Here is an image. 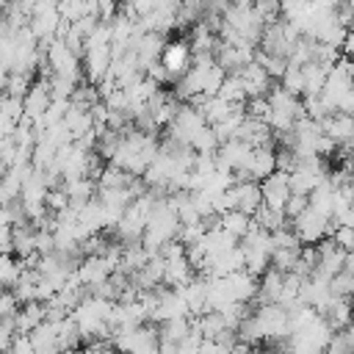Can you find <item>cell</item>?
<instances>
[{"instance_id": "obj_1", "label": "cell", "mask_w": 354, "mask_h": 354, "mask_svg": "<svg viewBox=\"0 0 354 354\" xmlns=\"http://www.w3.org/2000/svg\"><path fill=\"white\" fill-rule=\"evenodd\" d=\"M290 227L296 230V235L301 238V243H318L324 238H329L337 227L335 216H326L321 210H315L313 205L307 210H301L296 218H290Z\"/></svg>"}, {"instance_id": "obj_2", "label": "cell", "mask_w": 354, "mask_h": 354, "mask_svg": "<svg viewBox=\"0 0 354 354\" xmlns=\"http://www.w3.org/2000/svg\"><path fill=\"white\" fill-rule=\"evenodd\" d=\"M160 64L169 69V75L174 77V83L191 69L194 64V50L185 39H174V41H166L163 53H160Z\"/></svg>"}, {"instance_id": "obj_3", "label": "cell", "mask_w": 354, "mask_h": 354, "mask_svg": "<svg viewBox=\"0 0 354 354\" xmlns=\"http://www.w3.org/2000/svg\"><path fill=\"white\" fill-rule=\"evenodd\" d=\"M260 185H263V205H268V207H274V210H285V205H288V199H290V194H293V188H290V174L282 171V169H277V171H271L266 180H260Z\"/></svg>"}, {"instance_id": "obj_4", "label": "cell", "mask_w": 354, "mask_h": 354, "mask_svg": "<svg viewBox=\"0 0 354 354\" xmlns=\"http://www.w3.org/2000/svg\"><path fill=\"white\" fill-rule=\"evenodd\" d=\"M271 171H277V149H271V144H263V147H254L252 149V158H249L246 171L243 174H235V177L266 180Z\"/></svg>"}, {"instance_id": "obj_5", "label": "cell", "mask_w": 354, "mask_h": 354, "mask_svg": "<svg viewBox=\"0 0 354 354\" xmlns=\"http://www.w3.org/2000/svg\"><path fill=\"white\" fill-rule=\"evenodd\" d=\"M22 102H25V119L39 122V119L44 116V111L50 108V102H53L50 83H36V86H30L28 94L22 97Z\"/></svg>"}, {"instance_id": "obj_6", "label": "cell", "mask_w": 354, "mask_h": 354, "mask_svg": "<svg viewBox=\"0 0 354 354\" xmlns=\"http://www.w3.org/2000/svg\"><path fill=\"white\" fill-rule=\"evenodd\" d=\"M252 224H254V216H249V213H243V210H238V207H230V210L221 213V227H227V230H230L232 235H238V238H243Z\"/></svg>"}, {"instance_id": "obj_7", "label": "cell", "mask_w": 354, "mask_h": 354, "mask_svg": "<svg viewBox=\"0 0 354 354\" xmlns=\"http://www.w3.org/2000/svg\"><path fill=\"white\" fill-rule=\"evenodd\" d=\"M279 80H282V86L290 88L293 94H304V69H301L299 64H288V69H285V75H282Z\"/></svg>"}, {"instance_id": "obj_8", "label": "cell", "mask_w": 354, "mask_h": 354, "mask_svg": "<svg viewBox=\"0 0 354 354\" xmlns=\"http://www.w3.org/2000/svg\"><path fill=\"white\" fill-rule=\"evenodd\" d=\"M332 238L343 246V249H348V252H354V227H346V224H337L335 227V232H332Z\"/></svg>"}, {"instance_id": "obj_9", "label": "cell", "mask_w": 354, "mask_h": 354, "mask_svg": "<svg viewBox=\"0 0 354 354\" xmlns=\"http://www.w3.org/2000/svg\"><path fill=\"white\" fill-rule=\"evenodd\" d=\"M343 53H346V58L354 61V33H348V39H346V44H343Z\"/></svg>"}]
</instances>
